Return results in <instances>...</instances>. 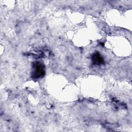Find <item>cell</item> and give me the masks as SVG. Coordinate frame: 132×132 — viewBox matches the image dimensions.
<instances>
[{
	"label": "cell",
	"mask_w": 132,
	"mask_h": 132,
	"mask_svg": "<svg viewBox=\"0 0 132 132\" xmlns=\"http://www.w3.org/2000/svg\"><path fill=\"white\" fill-rule=\"evenodd\" d=\"M93 58L94 63H95L96 64H101L102 63V58L100 56V55H99V54H95Z\"/></svg>",
	"instance_id": "2"
},
{
	"label": "cell",
	"mask_w": 132,
	"mask_h": 132,
	"mask_svg": "<svg viewBox=\"0 0 132 132\" xmlns=\"http://www.w3.org/2000/svg\"><path fill=\"white\" fill-rule=\"evenodd\" d=\"M45 70L41 64H37L35 69V74L38 77H42L44 75Z\"/></svg>",
	"instance_id": "1"
}]
</instances>
